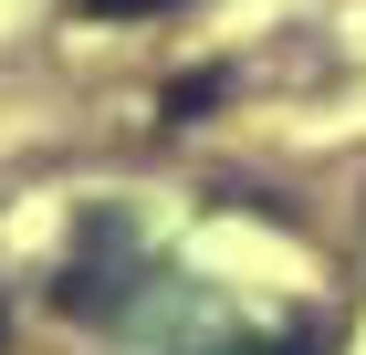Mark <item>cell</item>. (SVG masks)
<instances>
[{
    "label": "cell",
    "instance_id": "obj_1",
    "mask_svg": "<svg viewBox=\"0 0 366 355\" xmlns=\"http://www.w3.org/2000/svg\"><path fill=\"white\" fill-rule=\"evenodd\" d=\"M230 94V74H189V84H168V94H157V115H168V126H189V115H209Z\"/></svg>",
    "mask_w": 366,
    "mask_h": 355
},
{
    "label": "cell",
    "instance_id": "obj_2",
    "mask_svg": "<svg viewBox=\"0 0 366 355\" xmlns=\"http://www.w3.org/2000/svg\"><path fill=\"white\" fill-rule=\"evenodd\" d=\"M84 21H147V11H178V0H74Z\"/></svg>",
    "mask_w": 366,
    "mask_h": 355
},
{
    "label": "cell",
    "instance_id": "obj_3",
    "mask_svg": "<svg viewBox=\"0 0 366 355\" xmlns=\"http://www.w3.org/2000/svg\"><path fill=\"white\" fill-rule=\"evenodd\" d=\"M220 355H314L304 334H282V345H220Z\"/></svg>",
    "mask_w": 366,
    "mask_h": 355
}]
</instances>
